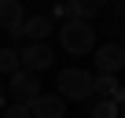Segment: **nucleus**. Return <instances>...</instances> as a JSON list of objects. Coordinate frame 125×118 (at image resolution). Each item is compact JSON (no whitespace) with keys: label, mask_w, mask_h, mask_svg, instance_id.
<instances>
[{"label":"nucleus","mask_w":125,"mask_h":118,"mask_svg":"<svg viewBox=\"0 0 125 118\" xmlns=\"http://www.w3.org/2000/svg\"><path fill=\"white\" fill-rule=\"evenodd\" d=\"M59 44H62V52H70V55H88V52H96V30H92V22L66 19V22L59 26Z\"/></svg>","instance_id":"1"},{"label":"nucleus","mask_w":125,"mask_h":118,"mask_svg":"<svg viewBox=\"0 0 125 118\" xmlns=\"http://www.w3.org/2000/svg\"><path fill=\"white\" fill-rule=\"evenodd\" d=\"M55 89H59V96L66 103H85L92 96V74L81 70V67H66V70H59Z\"/></svg>","instance_id":"2"},{"label":"nucleus","mask_w":125,"mask_h":118,"mask_svg":"<svg viewBox=\"0 0 125 118\" xmlns=\"http://www.w3.org/2000/svg\"><path fill=\"white\" fill-rule=\"evenodd\" d=\"M4 96H8V103H33L41 96V78L30 70H15L4 81Z\"/></svg>","instance_id":"3"},{"label":"nucleus","mask_w":125,"mask_h":118,"mask_svg":"<svg viewBox=\"0 0 125 118\" xmlns=\"http://www.w3.org/2000/svg\"><path fill=\"white\" fill-rule=\"evenodd\" d=\"M96 59V74H107V78H114L121 67H125V52H121V44L118 41H107V44H96V52H92Z\"/></svg>","instance_id":"4"},{"label":"nucleus","mask_w":125,"mask_h":118,"mask_svg":"<svg viewBox=\"0 0 125 118\" xmlns=\"http://www.w3.org/2000/svg\"><path fill=\"white\" fill-rule=\"evenodd\" d=\"M52 63H55L52 44H26V48L19 52V67L30 70V74H41V70H48Z\"/></svg>","instance_id":"5"},{"label":"nucleus","mask_w":125,"mask_h":118,"mask_svg":"<svg viewBox=\"0 0 125 118\" xmlns=\"http://www.w3.org/2000/svg\"><path fill=\"white\" fill-rule=\"evenodd\" d=\"M26 107H30V118H66V100L59 92H41Z\"/></svg>","instance_id":"6"},{"label":"nucleus","mask_w":125,"mask_h":118,"mask_svg":"<svg viewBox=\"0 0 125 118\" xmlns=\"http://www.w3.org/2000/svg\"><path fill=\"white\" fill-rule=\"evenodd\" d=\"M55 26H52V19L48 15H30L22 26H19V33L30 41V44H48V33H52Z\"/></svg>","instance_id":"7"},{"label":"nucleus","mask_w":125,"mask_h":118,"mask_svg":"<svg viewBox=\"0 0 125 118\" xmlns=\"http://www.w3.org/2000/svg\"><path fill=\"white\" fill-rule=\"evenodd\" d=\"M22 22H26V11H22V4H19V0H0V30L15 33Z\"/></svg>","instance_id":"8"},{"label":"nucleus","mask_w":125,"mask_h":118,"mask_svg":"<svg viewBox=\"0 0 125 118\" xmlns=\"http://www.w3.org/2000/svg\"><path fill=\"white\" fill-rule=\"evenodd\" d=\"M66 15L77 22H92L99 15V8H96V0H66Z\"/></svg>","instance_id":"9"},{"label":"nucleus","mask_w":125,"mask_h":118,"mask_svg":"<svg viewBox=\"0 0 125 118\" xmlns=\"http://www.w3.org/2000/svg\"><path fill=\"white\" fill-rule=\"evenodd\" d=\"M88 118H118V103L114 100H96L88 107Z\"/></svg>","instance_id":"10"},{"label":"nucleus","mask_w":125,"mask_h":118,"mask_svg":"<svg viewBox=\"0 0 125 118\" xmlns=\"http://www.w3.org/2000/svg\"><path fill=\"white\" fill-rule=\"evenodd\" d=\"M15 70H22V67H19V52H15V48H0V74L11 78Z\"/></svg>","instance_id":"11"},{"label":"nucleus","mask_w":125,"mask_h":118,"mask_svg":"<svg viewBox=\"0 0 125 118\" xmlns=\"http://www.w3.org/2000/svg\"><path fill=\"white\" fill-rule=\"evenodd\" d=\"M0 118H30V107H26V103H8Z\"/></svg>","instance_id":"12"},{"label":"nucleus","mask_w":125,"mask_h":118,"mask_svg":"<svg viewBox=\"0 0 125 118\" xmlns=\"http://www.w3.org/2000/svg\"><path fill=\"white\" fill-rule=\"evenodd\" d=\"M0 107H8V96H4V78H0Z\"/></svg>","instance_id":"13"},{"label":"nucleus","mask_w":125,"mask_h":118,"mask_svg":"<svg viewBox=\"0 0 125 118\" xmlns=\"http://www.w3.org/2000/svg\"><path fill=\"white\" fill-rule=\"evenodd\" d=\"M118 118H125V100H121V103H118Z\"/></svg>","instance_id":"14"},{"label":"nucleus","mask_w":125,"mask_h":118,"mask_svg":"<svg viewBox=\"0 0 125 118\" xmlns=\"http://www.w3.org/2000/svg\"><path fill=\"white\" fill-rule=\"evenodd\" d=\"M107 4H114V0H96V8H107Z\"/></svg>","instance_id":"15"},{"label":"nucleus","mask_w":125,"mask_h":118,"mask_svg":"<svg viewBox=\"0 0 125 118\" xmlns=\"http://www.w3.org/2000/svg\"><path fill=\"white\" fill-rule=\"evenodd\" d=\"M118 44H121V52H125V30H121V41H118Z\"/></svg>","instance_id":"16"},{"label":"nucleus","mask_w":125,"mask_h":118,"mask_svg":"<svg viewBox=\"0 0 125 118\" xmlns=\"http://www.w3.org/2000/svg\"><path fill=\"white\" fill-rule=\"evenodd\" d=\"M19 4H26V0H19Z\"/></svg>","instance_id":"17"},{"label":"nucleus","mask_w":125,"mask_h":118,"mask_svg":"<svg viewBox=\"0 0 125 118\" xmlns=\"http://www.w3.org/2000/svg\"><path fill=\"white\" fill-rule=\"evenodd\" d=\"M0 48H4V44H0Z\"/></svg>","instance_id":"18"}]
</instances>
